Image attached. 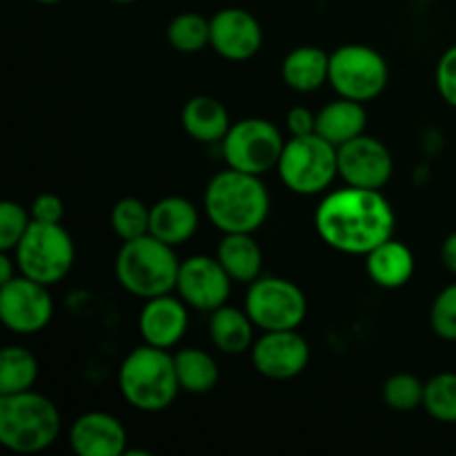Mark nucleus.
I'll use <instances>...</instances> for the list:
<instances>
[{"instance_id":"obj_1","label":"nucleus","mask_w":456,"mask_h":456,"mask_svg":"<svg viewBox=\"0 0 456 456\" xmlns=\"http://www.w3.org/2000/svg\"><path fill=\"white\" fill-rule=\"evenodd\" d=\"M396 216L381 190L346 185L323 196L314 212V227L328 248L350 256H365L395 236Z\"/></svg>"},{"instance_id":"obj_2","label":"nucleus","mask_w":456,"mask_h":456,"mask_svg":"<svg viewBox=\"0 0 456 456\" xmlns=\"http://www.w3.org/2000/svg\"><path fill=\"white\" fill-rule=\"evenodd\" d=\"M203 208L223 234H254L270 216V191L261 176L227 167L208 183Z\"/></svg>"},{"instance_id":"obj_3","label":"nucleus","mask_w":456,"mask_h":456,"mask_svg":"<svg viewBox=\"0 0 456 456\" xmlns=\"http://www.w3.org/2000/svg\"><path fill=\"white\" fill-rule=\"evenodd\" d=\"M118 390L134 410L147 414L167 410L181 392L174 354L147 343L134 347L118 368Z\"/></svg>"},{"instance_id":"obj_4","label":"nucleus","mask_w":456,"mask_h":456,"mask_svg":"<svg viewBox=\"0 0 456 456\" xmlns=\"http://www.w3.org/2000/svg\"><path fill=\"white\" fill-rule=\"evenodd\" d=\"M114 272L125 292L147 301L176 289L181 261L176 256V248L145 234L120 245Z\"/></svg>"},{"instance_id":"obj_5","label":"nucleus","mask_w":456,"mask_h":456,"mask_svg":"<svg viewBox=\"0 0 456 456\" xmlns=\"http://www.w3.org/2000/svg\"><path fill=\"white\" fill-rule=\"evenodd\" d=\"M56 403L40 392L0 395V444L16 454H38L61 435Z\"/></svg>"},{"instance_id":"obj_6","label":"nucleus","mask_w":456,"mask_h":456,"mask_svg":"<svg viewBox=\"0 0 456 456\" xmlns=\"http://www.w3.org/2000/svg\"><path fill=\"white\" fill-rule=\"evenodd\" d=\"M276 172L292 194H323L338 176V147L319 134L289 136Z\"/></svg>"},{"instance_id":"obj_7","label":"nucleus","mask_w":456,"mask_h":456,"mask_svg":"<svg viewBox=\"0 0 456 456\" xmlns=\"http://www.w3.org/2000/svg\"><path fill=\"white\" fill-rule=\"evenodd\" d=\"M13 256L18 263V274L52 288L74 267L76 245L61 223L34 221L13 249Z\"/></svg>"},{"instance_id":"obj_8","label":"nucleus","mask_w":456,"mask_h":456,"mask_svg":"<svg viewBox=\"0 0 456 456\" xmlns=\"http://www.w3.org/2000/svg\"><path fill=\"white\" fill-rule=\"evenodd\" d=\"M390 80L386 58L368 45H343L330 53V78L334 92L343 98L370 102L381 96Z\"/></svg>"},{"instance_id":"obj_9","label":"nucleus","mask_w":456,"mask_h":456,"mask_svg":"<svg viewBox=\"0 0 456 456\" xmlns=\"http://www.w3.org/2000/svg\"><path fill=\"white\" fill-rule=\"evenodd\" d=\"M223 159L227 167L263 176L279 167L285 138L274 123L265 118H243L232 123L223 138Z\"/></svg>"},{"instance_id":"obj_10","label":"nucleus","mask_w":456,"mask_h":456,"mask_svg":"<svg viewBox=\"0 0 456 456\" xmlns=\"http://www.w3.org/2000/svg\"><path fill=\"white\" fill-rule=\"evenodd\" d=\"M245 312L256 330H298L307 316L305 292L294 281L281 276H258L248 285Z\"/></svg>"},{"instance_id":"obj_11","label":"nucleus","mask_w":456,"mask_h":456,"mask_svg":"<svg viewBox=\"0 0 456 456\" xmlns=\"http://www.w3.org/2000/svg\"><path fill=\"white\" fill-rule=\"evenodd\" d=\"M52 319L53 298L49 297V285L22 274L0 285V321L13 334H38Z\"/></svg>"},{"instance_id":"obj_12","label":"nucleus","mask_w":456,"mask_h":456,"mask_svg":"<svg viewBox=\"0 0 456 456\" xmlns=\"http://www.w3.org/2000/svg\"><path fill=\"white\" fill-rule=\"evenodd\" d=\"M232 283L234 281L230 279L216 256L196 254L181 261L176 292L190 307L212 314L214 310L227 303Z\"/></svg>"},{"instance_id":"obj_13","label":"nucleus","mask_w":456,"mask_h":456,"mask_svg":"<svg viewBox=\"0 0 456 456\" xmlns=\"http://www.w3.org/2000/svg\"><path fill=\"white\" fill-rule=\"evenodd\" d=\"M252 363L270 381H289L305 372L310 363V343L297 330L263 332L252 346Z\"/></svg>"},{"instance_id":"obj_14","label":"nucleus","mask_w":456,"mask_h":456,"mask_svg":"<svg viewBox=\"0 0 456 456\" xmlns=\"http://www.w3.org/2000/svg\"><path fill=\"white\" fill-rule=\"evenodd\" d=\"M395 172V160L386 142L361 134L338 147V176L346 185L363 190H383Z\"/></svg>"},{"instance_id":"obj_15","label":"nucleus","mask_w":456,"mask_h":456,"mask_svg":"<svg viewBox=\"0 0 456 456\" xmlns=\"http://www.w3.org/2000/svg\"><path fill=\"white\" fill-rule=\"evenodd\" d=\"M209 47L221 58L243 62L256 56L263 47V27L252 12L243 7H225L209 18Z\"/></svg>"},{"instance_id":"obj_16","label":"nucleus","mask_w":456,"mask_h":456,"mask_svg":"<svg viewBox=\"0 0 456 456\" xmlns=\"http://www.w3.org/2000/svg\"><path fill=\"white\" fill-rule=\"evenodd\" d=\"M187 303L181 297L163 294V297L147 298L138 316V332L142 343L163 350H172L183 341L190 325Z\"/></svg>"},{"instance_id":"obj_17","label":"nucleus","mask_w":456,"mask_h":456,"mask_svg":"<svg viewBox=\"0 0 456 456\" xmlns=\"http://www.w3.org/2000/svg\"><path fill=\"white\" fill-rule=\"evenodd\" d=\"M69 445L78 456H120L127 450V430L107 412H85L71 423Z\"/></svg>"},{"instance_id":"obj_18","label":"nucleus","mask_w":456,"mask_h":456,"mask_svg":"<svg viewBox=\"0 0 456 456\" xmlns=\"http://www.w3.org/2000/svg\"><path fill=\"white\" fill-rule=\"evenodd\" d=\"M200 214L185 196H165L150 209V234L178 248L199 232Z\"/></svg>"},{"instance_id":"obj_19","label":"nucleus","mask_w":456,"mask_h":456,"mask_svg":"<svg viewBox=\"0 0 456 456\" xmlns=\"http://www.w3.org/2000/svg\"><path fill=\"white\" fill-rule=\"evenodd\" d=\"M414 254L395 236L365 254V272L374 285L383 289H399L414 276Z\"/></svg>"},{"instance_id":"obj_20","label":"nucleus","mask_w":456,"mask_h":456,"mask_svg":"<svg viewBox=\"0 0 456 456\" xmlns=\"http://www.w3.org/2000/svg\"><path fill=\"white\" fill-rule=\"evenodd\" d=\"M281 76L289 89L312 94L323 87L330 78V53L314 45L294 47L281 65Z\"/></svg>"},{"instance_id":"obj_21","label":"nucleus","mask_w":456,"mask_h":456,"mask_svg":"<svg viewBox=\"0 0 456 456\" xmlns=\"http://www.w3.org/2000/svg\"><path fill=\"white\" fill-rule=\"evenodd\" d=\"M183 129L196 142H223L232 127L227 107L214 96H194L185 102L181 114Z\"/></svg>"},{"instance_id":"obj_22","label":"nucleus","mask_w":456,"mask_h":456,"mask_svg":"<svg viewBox=\"0 0 456 456\" xmlns=\"http://www.w3.org/2000/svg\"><path fill=\"white\" fill-rule=\"evenodd\" d=\"M365 125H368V114L363 102L350 98L338 96L337 101L316 111V134L334 147L346 145L352 138L365 134Z\"/></svg>"},{"instance_id":"obj_23","label":"nucleus","mask_w":456,"mask_h":456,"mask_svg":"<svg viewBox=\"0 0 456 456\" xmlns=\"http://www.w3.org/2000/svg\"><path fill=\"white\" fill-rule=\"evenodd\" d=\"M216 258L234 283H254L263 272V249L254 234H248V232L223 234Z\"/></svg>"},{"instance_id":"obj_24","label":"nucleus","mask_w":456,"mask_h":456,"mask_svg":"<svg viewBox=\"0 0 456 456\" xmlns=\"http://www.w3.org/2000/svg\"><path fill=\"white\" fill-rule=\"evenodd\" d=\"M254 330H256V325L249 319L245 307L239 310V307L221 305L209 316V338H212L214 347L223 354L240 356L252 350L254 341H256Z\"/></svg>"},{"instance_id":"obj_25","label":"nucleus","mask_w":456,"mask_h":456,"mask_svg":"<svg viewBox=\"0 0 456 456\" xmlns=\"http://www.w3.org/2000/svg\"><path fill=\"white\" fill-rule=\"evenodd\" d=\"M176 365V377L181 383V390L187 395H208L218 386L221 370L216 359L209 352L199 347H183L174 354Z\"/></svg>"},{"instance_id":"obj_26","label":"nucleus","mask_w":456,"mask_h":456,"mask_svg":"<svg viewBox=\"0 0 456 456\" xmlns=\"http://www.w3.org/2000/svg\"><path fill=\"white\" fill-rule=\"evenodd\" d=\"M40 365L34 352L22 346H7L0 354V395L34 390Z\"/></svg>"},{"instance_id":"obj_27","label":"nucleus","mask_w":456,"mask_h":456,"mask_svg":"<svg viewBox=\"0 0 456 456\" xmlns=\"http://www.w3.org/2000/svg\"><path fill=\"white\" fill-rule=\"evenodd\" d=\"M212 40V27L209 18L200 16L196 12L178 13L169 20L167 25V43L172 49L181 53H199L205 47H209Z\"/></svg>"},{"instance_id":"obj_28","label":"nucleus","mask_w":456,"mask_h":456,"mask_svg":"<svg viewBox=\"0 0 456 456\" xmlns=\"http://www.w3.org/2000/svg\"><path fill=\"white\" fill-rule=\"evenodd\" d=\"M423 410L435 421L456 423V372L435 374L426 381V395H423Z\"/></svg>"},{"instance_id":"obj_29","label":"nucleus","mask_w":456,"mask_h":456,"mask_svg":"<svg viewBox=\"0 0 456 456\" xmlns=\"http://www.w3.org/2000/svg\"><path fill=\"white\" fill-rule=\"evenodd\" d=\"M423 395H426V383L410 372L392 374L383 383V403L395 412H414L423 408Z\"/></svg>"},{"instance_id":"obj_30","label":"nucleus","mask_w":456,"mask_h":456,"mask_svg":"<svg viewBox=\"0 0 456 456\" xmlns=\"http://www.w3.org/2000/svg\"><path fill=\"white\" fill-rule=\"evenodd\" d=\"M150 209L136 196H125L111 209V227L120 240H134L150 234Z\"/></svg>"},{"instance_id":"obj_31","label":"nucleus","mask_w":456,"mask_h":456,"mask_svg":"<svg viewBox=\"0 0 456 456\" xmlns=\"http://www.w3.org/2000/svg\"><path fill=\"white\" fill-rule=\"evenodd\" d=\"M31 223L34 218L29 209H25L16 200H3L0 203V252H13Z\"/></svg>"},{"instance_id":"obj_32","label":"nucleus","mask_w":456,"mask_h":456,"mask_svg":"<svg viewBox=\"0 0 456 456\" xmlns=\"http://www.w3.org/2000/svg\"><path fill=\"white\" fill-rule=\"evenodd\" d=\"M430 325L436 337L456 343V283H450L435 297L430 310Z\"/></svg>"},{"instance_id":"obj_33","label":"nucleus","mask_w":456,"mask_h":456,"mask_svg":"<svg viewBox=\"0 0 456 456\" xmlns=\"http://www.w3.org/2000/svg\"><path fill=\"white\" fill-rule=\"evenodd\" d=\"M435 80L441 98L456 110V45L441 53L439 62H436Z\"/></svg>"},{"instance_id":"obj_34","label":"nucleus","mask_w":456,"mask_h":456,"mask_svg":"<svg viewBox=\"0 0 456 456\" xmlns=\"http://www.w3.org/2000/svg\"><path fill=\"white\" fill-rule=\"evenodd\" d=\"M31 218L38 223H61L65 216V205H62L61 196L52 194V191H43L36 196L29 205Z\"/></svg>"},{"instance_id":"obj_35","label":"nucleus","mask_w":456,"mask_h":456,"mask_svg":"<svg viewBox=\"0 0 456 456\" xmlns=\"http://www.w3.org/2000/svg\"><path fill=\"white\" fill-rule=\"evenodd\" d=\"M288 132L289 136H307L316 134V114L310 107L297 105L288 111Z\"/></svg>"},{"instance_id":"obj_36","label":"nucleus","mask_w":456,"mask_h":456,"mask_svg":"<svg viewBox=\"0 0 456 456\" xmlns=\"http://www.w3.org/2000/svg\"><path fill=\"white\" fill-rule=\"evenodd\" d=\"M441 261H444L445 270L456 276V232H452L441 245Z\"/></svg>"},{"instance_id":"obj_37","label":"nucleus","mask_w":456,"mask_h":456,"mask_svg":"<svg viewBox=\"0 0 456 456\" xmlns=\"http://www.w3.org/2000/svg\"><path fill=\"white\" fill-rule=\"evenodd\" d=\"M13 252H0V285L3 283H9L12 279H16V274H13V267L18 270V263H16V256H12Z\"/></svg>"},{"instance_id":"obj_38","label":"nucleus","mask_w":456,"mask_h":456,"mask_svg":"<svg viewBox=\"0 0 456 456\" xmlns=\"http://www.w3.org/2000/svg\"><path fill=\"white\" fill-rule=\"evenodd\" d=\"M34 3H38V4H58V3H62V0H34Z\"/></svg>"},{"instance_id":"obj_39","label":"nucleus","mask_w":456,"mask_h":456,"mask_svg":"<svg viewBox=\"0 0 456 456\" xmlns=\"http://www.w3.org/2000/svg\"><path fill=\"white\" fill-rule=\"evenodd\" d=\"M110 3H116V4H132V3H138V0H110Z\"/></svg>"}]
</instances>
